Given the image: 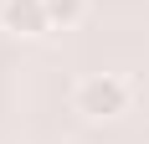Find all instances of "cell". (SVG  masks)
<instances>
[{
	"instance_id": "1",
	"label": "cell",
	"mask_w": 149,
	"mask_h": 144,
	"mask_svg": "<svg viewBox=\"0 0 149 144\" xmlns=\"http://www.w3.org/2000/svg\"><path fill=\"white\" fill-rule=\"evenodd\" d=\"M134 103V82L118 77V72H88L72 93V108L93 124H108V118H123Z\"/></svg>"
},
{
	"instance_id": "3",
	"label": "cell",
	"mask_w": 149,
	"mask_h": 144,
	"mask_svg": "<svg viewBox=\"0 0 149 144\" xmlns=\"http://www.w3.org/2000/svg\"><path fill=\"white\" fill-rule=\"evenodd\" d=\"M93 10V0H46V21H52V31H72L82 26Z\"/></svg>"
},
{
	"instance_id": "2",
	"label": "cell",
	"mask_w": 149,
	"mask_h": 144,
	"mask_svg": "<svg viewBox=\"0 0 149 144\" xmlns=\"http://www.w3.org/2000/svg\"><path fill=\"white\" fill-rule=\"evenodd\" d=\"M0 31H10V36H21V41L46 36V31H52L46 0H0Z\"/></svg>"
}]
</instances>
